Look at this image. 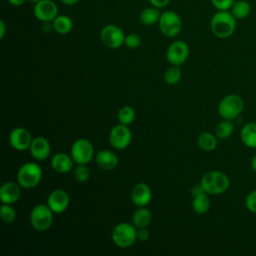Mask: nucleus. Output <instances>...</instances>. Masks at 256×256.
<instances>
[{"instance_id": "obj_1", "label": "nucleus", "mask_w": 256, "mask_h": 256, "mask_svg": "<svg viewBox=\"0 0 256 256\" xmlns=\"http://www.w3.org/2000/svg\"><path fill=\"white\" fill-rule=\"evenodd\" d=\"M210 27L216 37L221 39L229 38L236 29V18L228 10L218 11L212 16Z\"/></svg>"}, {"instance_id": "obj_2", "label": "nucleus", "mask_w": 256, "mask_h": 256, "mask_svg": "<svg viewBox=\"0 0 256 256\" xmlns=\"http://www.w3.org/2000/svg\"><path fill=\"white\" fill-rule=\"evenodd\" d=\"M230 181L228 176L221 171H208L200 181V186L209 195H219L224 193L229 187Z\"/></svg>"}, {"instance_id": "obj_3", "label": "nucleus", "mask_w": 256, "mask_h": 256, "mask_svg": "<svg viewBox=\"0 0 256 256\" xmlns=\"http://www.w3.org/2000/svg\"><path fill=\"white\" fill-rule=\"evenodd\" d=\"M42 168L35 162L23 164L17 172V182L22 188L31 189L36 187L42 179Z\"/></svg>"}, {"instance_id": "obj_4", "label": "nucleus", "mask_w": 256, "mask_h": 256, "mask_svg": "<svg viewBox=\"0 0 256 256\" xmlns=\"http://www.w3.org/2000/svg\"><path fill=\"white\" fill-rule=\"evenodd\" d=\"M244 100L238 94H228L218 104L219 115L226 120L236 119L244 110Z\"/></svg>"}, {"instance_id": "obj_5", "label": "nucleus", "mask_w": 256, "mask_h": 256, "mask_svg": "<svg viewBox=\"0 0 256 256\" xmlns=\"http://www.w3.org/2000/svg\"><path fill=\"white\" fill-rule=\"evenodd\" d=\"M111 237L117 247L128 248L137 240V228L133 223L121 222L114 227Z\"/></svg>"}, {"instance_id": "obj_6", "label": "nucleus", "mask_w": 256, "mask_h": 256, "mask_svg": "<svg viewBox=\"0 0 256 256\" xmlns=\"http://www.w3.org/2000/svg\"><path fill=\"white\" fill-rule=\"evenodd\" d=\"M54 212L49 208L47 204H37L35 205L29 215V220L31 226L39 231L43 232L48 230L53 223Z\"/></svg>"}, {"instance_id": "obj_7", "label": "nucleus", "mask_w": 256, "mask_h": 256, "mask_svg": "<svg viewBox=\"0 0 256 256\" xmlns=\"http://www.w3.org/2000/svg\"><path fill=\"white\" fill-rule=\"evenodd\" d=\"M70 155L76 164L86 165L95 157L94 147L89 140L80 138L73 142Z\"/></svg>"}, {"instance_id": "obj_8", "label": "nucleus", "mask_w": 256, "mask_h": 256, "mask_svg": "<svg viewBox=\"0 0 256 256\" xmlns=\"http://www.w3.org/2000/svg\"><path fill=\"white\" fill-rule=\"evenodd\" d=\"M159 27L163 35L167 37H175L181 31L182 21L176 12L166 11L160 16Z\"/></svg>"}, {"instance_id": "obj_9", "label": "nucleus", "mask_w": 256, "mask_h": 256, "mask_svg": "<svg viewBox=\"0 0 256 256\" xmlns=\"http://www.w3.org/2000/svg\"><path fill=\"white\" fill-rule=\"evenodd\" d=\"M100 38L102 43L111 49H117L124 44L125 34L123 30L113 24L106 25L100 32Z\"/></svg>"}, {"instance_id": "obj_10", "label": "nucleus", "mask_w": 256, "mask_h": 256, "mask_svg": "<svg viewBox=\"0 0 256 256\" xmlns=\"http://www.w3.org/2000/svg\"><path fill=\"white\" fill-rule=\"evenodd\" d=\"M132 140V133L127 125L117 124L115 125L109 133V143L110 145L117 149L123 150L127 148Z\"/></svg>"}, {"instance_id": "obj_11", "label": "nucleus", "mask_w": 256, "mask_h": 256, "mask_svg": "<svg viewBox=\"0 0 256 256\" xmlns=\"http://www.w3.org/2000/svg\"><path fill=\"white\" fill-rule=\"evenodd\" d=\"M189 56V47L187 43L181 40H176L172 42L167 51H166V59L167 61L175 66L182 65Z\"/></svg>"}, {"instance_id": "obj_12", "label": "nucleus", "mask_w": 256, "mask_h": 256, "mask_svg": "<svg viewBox=\"0 0 256 256\" xmlns=\"http://www.w3.org/2000/svg\"><path fill=\"white\" fill-rule=\"evenodd\" d=\"M35 17L45 23L53 21L58 14V7L52 0H40L34 6Z\"/></svg>"}, {"instance_id": "obj_13", "label": "nucleus", "mask_w": 256, "mask_h": 256, "mask_svg": "<svg viewBox=\"0 0 256 256\" xmlns=\"http://www.w3.org/2000/svg\"><path fill=\"white\" fill-rule=\"evenodd\" d=\"M32 142V136L29 131L23 127L14 128L9 135L10 145L18 151H24L29 149Z\"/></svg>"}, {"instance_id": "obj_14", "label": "nucleus", "mask_w": 256, "mask_h": 256, "mask_svg": "<svg viewBox=\"0 0 256 256\" xmlns=\"http://www.w3.org/2000/svg\"><path fill=\"white\" fill-rule=\"evenodd\" d=\"M47 205L54 213H63L69 206V196L64 190L55 189L48 195Z\"/></svg>"}, {"instance_id": "obj_15", "label": "nucleus", "mask_w": 256, "mask_h": 256, "mask_svg": "<svg viewBox=\"0 0 256 256\" xmlns=\"http://www.w3.org/2000/svg\"><path fill=\"white\" fill-rule=\"evenodd\" d=\"M191 194L193 196L192 199V209L197 214H204L206 213L211 205L209 194L206 193L200 184L195 186L191 190Z\"/></svg>"}, {"instance_id": "obj_16", "label": "nucleus", "mask_w": 256, "mask_h": 256, "mask_svg": "<svg viewBox=\"0 0 256 256\" xmlns=\"http://www.w3.org/2000/svg\"><path fill=\"white\" fill-rule=\"evenodd\" d=\"M152 199L151 188L146 183L136 184L131 191V201L137 207H145Z\"/></svg>"}, {"instance_id": "obj_17", "label": "nucleus", "mask_w": 256, "mask_h": 256, "mask_svg": "<svg viewBox=\"0 0 256 256\" xmlns=\"http://www.w3.org/2000/svg\"><path fill=\"white\" fill-rule=\"evenodd\" d=\"M21 186L17 182L8 181L0 187V200L2 204H13L21 196Z\"/></svg>"}, {"instance_id": "obj_18", "label": "nucleus", "mask_w": 256, "mask_h": 256, "mask_svg": "<svg viewBox=\"0 0 256 256\" xmlns=\"http://www.w3.org/2000/svg\"><path fill=\"white\" fill-rule=\"evenodd\" d=\"M29 151L34 159L41 161L45 160L49 156L51 152V146L49 141L45 137L39 136L32 139Z\"/></svg>"}, {"instance_id": "obj_19", "label": "nucleus", "mask_w": 256, "mask_h": 256, "mask_svg": "<svg viewBox=\"0 0 256 256\" xmlns=\"http://www.w3.org/2000/svg\"><path fill=\"white\" fill-rule=\"evenodd\" d=\"M94 158L96 164L104 170H113L118 165V157L111 150H100Z\"/></svg>"}, {"instance_id": "obj_20", "label": "nucleus", "mask_w": 256, "mask_h": 256, "mask_svg": "<svg viewBox=\"0 0 256 256\" xmlns=\"http://www.w3.org/2000/svg\"><path fill=\"white\" fill-rule=\"evenodd\" d=\"M74 160L71 155L59 152L56 153L51 159V167L58 173H68L73 168Z\"/></svg>"}, {"instance_id": "obj_21", "label": "nucleus", "mask_w": 256, "mask_h": 256, "mask_svg": "<svg viewBox=\"0 0 256 256\" xmlns=\"http://www.w3.org/2000/svg\"><path fill=\"white\" fill-rule=\"evenodd\" d=\"M240 139L242 143L251 149H256V123H246L240 130Z\"/></svg>"}, {"instance_id": "obj_22", "label": "nucleus", "mask_w": 256, "mask_h": 256, "mask_svg": "<svg viewBox=\"0 0 256 256\" xmlns=\"http://www.w3.org/2000/svg\"><path fill=\"white\" fill-rule=\"evenodd\" d=\"M152 221V213L149 209L145 207H138L133 213L132 216V223L135 227L138 228H145L148 227Z\"/></svg>"}, {"instance_id": "obj_23", "label": "nucleus", "mask_w": 256, "mask_h": 256, "mask_svg": "<svg viewBox=\"0 0 256 256\" xmlns=\"http://www.w3.org/2000/svg\"><path fill=\"white\" fill-rule=\"evenodd\" d=\"M197 145L204 151H212L217 146V137L210 132H203L197 138Z\"/></svg>"}, {"instance_id": "obj_24", "label": "nucleus", "mask_w": 256, "mask_h": 256, "mask_svg": "<svg viewBox=\"0 0 256 256\" xmlns=\"http://www.w3.org/2000/svg\"><path fill=\"white\" fill-rule=\"evenodd\" d=\"M231 13L236 19H245L251 13V5L246 0L235 1L231 7Z\"/></svg>"}, {"instance_id": "obj_25", "label": "nucleus", "mask_w": 256, "mask_h": 256, "mask_svg": "<svg viewBox=\"0 0 256 256\" xmlns=\"http://www.w3.org/2000/svg\"><path fill=\"white\" fill-rule=\"evenodd\" d=\"M53 29L59 34H67L73 28V22L70 17L66 15L57 16L53 21Z\"/></svg>"}, {"instance_id": "obj_26", "label": "nucleus", "mask_w": 256, "mask_h": 256, "mask_svg": "<svg viewBox=\"0 0 256 256\" xmlns=\"http://www.w3.org/2000/svg\"><path fill=\"white\" fill-rule=\"evenodd\" d=\"M160 11L156 7H148L145 8L140 14V21L142 24L150 26L159 22L160 19Z\"/></svg>"}, {"instance_id": "obj_27", "label": "nucleus", "mask_w": 256, "mask_h": 256, "mask_svg": "<svg viewBox=\"0 0 256 256\" xmlns=\"http://www.w3.org/2000/svg\"><path fill=\"white\" fill-rule=\"evenodd\" d=\"M234 131V125L231 120L224 119L219 122L215 128V135L219 139H227L229 138Z\"/></svg>"}, {"instance_id": "obj_28", "label": "nucleus", "mask_w": 256, "mask_h": 256, "mask_svg": "<svg viewBox=\"0 0 256 256\" xmlns=\"http://www.w3.org/2000/svg\"><path fill=\"white\" fill-rule=\"evenodd\" d=\"M135 117H136V112L131 106H123L119 109L117 113V118L119 123L127 126L135 120Z\"/></svg>"}, {"instance_id": "obj_29", "label": "nucleus", "mask_w": 256, "mask_h": 256, "mask_svg": "<svg viewBox=\"0 0 256 256\" xmlns=\"http://www.w3.org/2000/svg\"><path fill=\"white\" fill-rule=\"evenodd\" d=\"M182 73L179 66L172 65V67L168 68L164 73V81L168 85H175L181 79Z\"/></svg>"}, {"instance_id": "obj_30", "label": "nucleus", "mask_w": 256, "mask_h": 256, "mask_svg": "<svg viewBox=\"0 0 256 256\" xmlns=\"http://www.w3.org/2000/svg\"><path fill=\"white\" fill-rule=\"evenodd\" d=\"M0 215L3 222L10 224L16 219V211L11 204H2L0 207Z\"/></svg>"}, {"instance_id": "obj_31", "label": "nucleus", "mask_w": 256, "mask_h": 256, "mask_svg": "<svg viewBox=\"0 0 256 256\" xmlns=\"http://www.w3.org/2000/svg\"><path fill=\"white\" fill-rule=\"evenodd\" d=\"M73 175L76 181L84 183L89 179L90 171L84 164H77V166L73 170Z\"/></svg>"}, {"instance_id": "obj_32", "label": "nucleus", "mask_w": 256, "mask_h": 256, "mask_svg": "<svg viewBox=\"0 0 256 256\" xmlns=\"http://www.w3.org/2000/svg\"><path fill=\"white\" fill-rule=\"evenodd\" d=\"M124 44L131 49H135L140 46L141 44V38L138 34L135 33H130L127 36H125V41Z\"/></svg>"}, {"instance_id": "obj_33", "label": "nucleus", "mask_w": 256, "mask_h": 256, "mask_svg": "<svg viewBox=\"0 0 256 256\" xmlns=\"http://www.w3.org/2000/svg\"><path fill=\"white\" fill-rule=\"evenodd\" d=\"M245 206L246 208L256 214V190L249 192L245 198Z\"/></svg>"}, {"instance_id": "obj_34", "label": "nucleus", "mask_w": 256, "mask_h": 256, "mask_svg": "<svg viewBox=\"0 0 256 256\" xmlns=\"http://www.w3.org/2000/svg\"><path fill=\"white\" fill-rule=\"evenodd\" d=\"M234 2H235L234 0H211L212 5L218 11H227L231 9Z\"/></svg>"}, {"instance_id": "obj_35", "label": "nucleus", "mask_w": 256, "mask_h": 256, "mask_svg": "<svg viewBox=\"0 0 256 256\" xmlns=\"http://www.w3.org/2000/svg\"><path fill=\"white\" fill-rule=\"evenodd\" d=\"M150 237V233L147 229V227L145 228H138L137 229V240L139 241H147Z\"/></svg>"}, {"instance_id": "obj_36", "label": "nucleus", "mask_w": 256, "mask_h": 256, "mask_svg": "<svg viewBox=\"0 0 256 256\" xmlns=\"http://www.w3.org/2000/svg\"><path fill=\"white\" fill-rule=\"evenodd\" d=\"M170 0H149V2L156 8H163L165 7Z\"/></svg>"}, {"instance_id": "obj_37", "label": "nucleus", "mask_w": 256, "mask_h": 256, "mask_svg": "<svg viewBox=\"0 0 256 256\" xmlns=\"http://www.w3.org/2000/svg\"><path fill=\"white\" fill-rule=\"evenodd\" d=\"M5 32H6V26L3 20L0 21V38L3 39L5 36Z\"/></svg>"}, {"instance_id": "obj_38", "label": "nucleus", "mask_w": 256, "mask_h": 256, "mask_svg": "<svg viewBox=\"0 0 256 256\" xmlns=\"http://www.w3.org/2000/svg\"><path fill=\"white\" fill-rule=\"evenodd\" d=\"M8 1L13 6H21L25 2V0H8Z\"/></svg>"}, {"instance_id": "obj_39", "label": "nucleus", "mask_w": 256, "mask_h": 256, "mask_svg": "<svg viewBox=\"0 0 256 256\" xmlns=\"http://www.w3.org/2000/svg\"><path fill=\"white\" fill-rule=\"evenodd\" d=\"M251 168H252V170H254L256 172V153L253 155V157L251 159Z\"/></svg>"}, {"instance_id": "obj_40", "label": "nucleus", "mask_w": 256, "mask_h": 256, "mask_svg": "<svg viewBox=\"0 0 256 256\" xmlns=\"http://www.w3.org/2000/svg\"><path fill=\"white\" fill-rule=\"evenodd\" d=\"M79 0H61V2H63L66 5H74L78 2Z\"/></svg>"}, {"instance_id": "obj_41", "label": "nucleus", "mask_w": 256, "mask_h": 256, "mask_svg": "<svg viewBox=\"0 0 256 256\" xmlns=\"http://www.w3.org/2000/svg\"><path fill=\"white\" fill-rule=\"evenodd\" d=\"M29 1H31V2H34V3H37L38 1H40V0H29Z\"/></svg>"}]
</instances>
